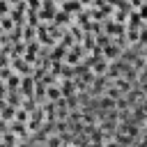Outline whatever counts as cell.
<instances>
[{"mask_svg": "<svg viewBox=\"0 0 147 147\" xmlns=\"http://www.w3.org/2000/svg\"><path fill=\"white\" fill-rule=\"evenodd\" d=\"M117 53H119V46L117 44H110V46L103 48V57L106 60H117Z\"/></svg>", "mask_w": 147, "mask_h": 147, "instance_id": "cell-1", "label": "cell"}, {"mask_svg": "<svg viewBox=\"0 0 147 147\" xmlns=\"http://www.w3.org/2000/svg\"><path fill=\"white\" fill-rule=\"evenodd\" d=\"M46 92H48V99H51V101H57V99L62 96V92H60V87H48Z\"/></svg>", "mask_w": 147, "mask_h": 147, "instance_id": "cell-3", "label": "cell"}, {"mask_svg": "<svg viewBox=\"0 0 147 147\" xmlns=\"http://www.w3.org/2000/svg\"><path fill=\"white\" fill-rule=\"evenodd\" d=\"M5 14H9V5H7V0H0V16H5Z\"/></svg>", "mask_w": 147, "mask_h": 147, "instance_id": "cell-5", "label": "cell"}, {"mask_svg": "<svg viewBox=\"0 0 147 147\" xmlns=\"http://www.w3.org/2000/svg\"><path fill=\"white\" fill-rule=\"evenodd\" d=\"M23 90H25L28 96L32 94V78H25V80H23Z\"/></svg>", "mask_w": 147, "mask_h": 147, "instance_id": "cell-4", "label": "cell"}, {"mask_svg": "<svg viewBox=\"0 0 147 147\" xmlns=\"http://www.w3.org/2000/svg\"><path fill=\"white\" fill-rule=\"evenodd\" d=\"M78 60H80V48L76 46V48L69 51V55H67V64H78Z\"/></svg>", "mask_w": 147, "mask_h": 147, "instance_id": "cell-2", "label": "cell"}]
</instances>
